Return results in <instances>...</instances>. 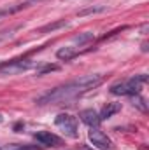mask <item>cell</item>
<instances>
[{
  "label": "cell",
  "mask_w": 149,
  "mask_h": 150,
  "mask_svg": "<svg viewBox=\"0 0 149 150\" xmlns=\"http://www.w3.org/2000/svg\"><path fill=\"white\" fill-rule=\"evenodd\" d=\"M104 82V75L102 74H90L82 75L79 79H74L63 86H58L44 94H40L39 98H35L37 105H60L65 101H70L77 96L88 93L90 89H95L97 86H100Z\"/></svg>",
  "instance_id": "1"
},
{
  "label": "cell",
  "mask_w": 149,
  "mask_h": 150,
  "mask_svg": "<svg viewBox=\"0 0 149 150\" xmlns=\"http://www.w3.org/2000/svg\"><path fill=\"white\" fill-rule=\"evenodd\" d=\"M146 80H148V75L146 74L133 75V77H130L125 82H117V84L111 86V93L116 94V96H133V94H139L140 87H142V84H146Z\"/></svg>",
  "instance_id": "2"
},
{
  "label": "cell",
  "mask_w": 149,
  "mask_h": 150,
  "mask_svg": "<svg viewBox=\"0 0 149 150\" xmlns=\"http://www.w3.org/2000/svg\"><path fill=\"white\" fill-rule=\"evenodd\" d=\"M37 67V61L32 59H12V61H5L0 63V75H18L23 72H28L32 68Z\"/></svg>",
  "instance_id": "3"
},
{
  "label": "cell",
  "mask_w": 149,
  "mask_h": 150,
  "mask_svg": "<svg viewBox=\"0 0 149 150\" xmlns=\"http://www.w3.org/2000/svg\"><path fill=\"white\" fill-rule=\"evenodd\" d=\"M54 126L69 138H77L79 131H77V119L70 113H60L54 119Z\"/></svg>",
  "instance_id": "4"
},
{
  "label": "cell",
  "mask_w": 149,
  "mask_h": 150,
  "mask_svg": "<svg viewBox=\"0 0 149 150\" xmlns=\"http://www.w3.org/2000/svg\"><path fill=\"white\" fill-rule=\"evenodd\" d=\"M88 138H90V142H91V145H93L95 149H98V150H114V145H112L111 138H109L102 129H98V127H91L90 133H88Z\"/></svg>",
  "instance_id": "5"
},
{
  "label": "cell",
  "mask_w": 149,
  "mask_h": 150,
  "mask_svg": "<svg viewBox=\"0 0 149 150\" xmlns=\"http://www.w3.org/2000/svg\"><path fill=\"white\" fill-rule=\"evenodd\" d=\"M34 138H35V142H37L39 145H44V147H60L63 143L62 138L56 136L51 131H37L34 134Z\"/></svg>",
  "instance_id": "6"
},
{
  "label": "cell",
  "mask_w": 149,
  "mask_h": 150,
  "mask_svg": "<svg viewBox=\"0 0 149 150\" xmlns=\"http://www.w3.org/2000/svg\"><path fill=\"white\" fill-rule=\"evenodd\" d=\"M40 2H42V0H21V2H16V4H12V5H7V7L0 9V18L12 16V14H16V12H19V11H23V9H28V7H32V5H37Z\"/></svg>",
  "instance_id": "7"
},
{
  "label": "cell",
  "mask_w": 149,
  "mask_h": 150,
  "mask_svg": "<svg viewBox=\"0 0 149 150\" xmlns=\"http://www.w3.org/2000/svg\"><path fill=\"white\" fill-rule=\"evenodd\" d=\"M79 117H81V120H82L86 126H90V127H98V124L102 122V120H100V117H98V113L95 112L93 108L82 110V112L79 113Z\"/></svg>",
  "instance_id": "8"
},
{
  "label": "cell",
  "mask_w": 149,
  "mask_h": 150,
  "mask_svg": "<svg viewBox=\"0 0 149 150\" xmlns=\"http://www.w3.org/2000/svg\"><path fill=\"white\" fill-rule=\"evenodd\" d=\"M77 54H79V49L75 45H65V47H60L56 51V58L62 59V61H70V59H74Z\"/></svg>",
  "instance_id": "9"
},
{
  "label": "cell",
  "mask_w": 149,
  "mask_h": 150,
  "mask_svg": "<svg viewBox=\"0 0 149 150\" xmlns=\"http://www.w3.org/2000/svg\"><path fill=\"white\" fill-rule=\"evenodd\" d=\"M119 110H121V103H107L102 108V112L98 113V117H100V120H107V119H111L112 115H116Z\"/></svg>",
  "instance_id": "10"
},
{
  "label": "cell",
  "mask_w": 149,
  "mask_h": 150,
  "mask_svg": "<svg viewBox=\"0 0 149 150\" xmlns=\"http://www.w3.org/2000/svg\"><path fill=\"white\" fill-rule=\"evenodd\" d=\"M93 40H95V33L93 32H82L77 37H74V45L79 49V47H82V45H86V44H90Z\"/></svg>",
  "instance_id": "11"
},
{
  "label": "cell",
  "mask_w": 149,
  "mask_h": 150,
  "mask_svg": "<svg viewBox=\"0 0 149 150\" xmlns=\"http://www.w3.org/2000/svg\"><path fill=\"white\" fill-rule=\"evenodd\" d=\"M21 28V25H16V26H11V28H5V30H0V42L7 40V38H12L14 33Z\"/></svg>",
  "instance_id": "12"
},
{
  "label": "cell",
  "mask_w": 149,
  "mask_h": 150,
  "mask_svg": "<svg viewBox=\"0 0 149 150\" xmlns=\"http://www.w3.org/2000/svg\"><path fill=\"white\" fill-rule=\"evenodd\" d=\"M69 23L67 21H58V23H53V25H46L44 28H40L39 32L40 33H46V32H54V30H58V28H63V26H67Z\"/></svg>",
  "instance_id": "13"
},
{
  "label": "cell",
  "mask_w": 149,
  "mask_h": 150,
  "mask_svg": "<svg viewBox=\"0 0 149 150\" xmlns=\"http://www.w3.org/2000/svg\"><path fill=\"white\" fill-rule=\"evenodd\" d=\"M133 105H135L137 108H140L142 112L148 110V107H146V100H144L140 94H133Z\"/></svg>",
  "instance_id": "14"
},
{
  "label": "cell",
  "mask_w": 149,
  "mask_h": 150,
  "mask_svg": "<svg viewBox=\"0 0 149 150\" xmlns=\"http://www.w3.org/2000/svg\"><path fill=\"white\" fill-rule=\"evenodd\" d=\"M105 7H91V9H86V11H81L79 16H86V14H91V12H102Z\"/></svg>",
  "instance_id": "15"
},
{
  "label": "cell",
  "mask_w": 149,
  "mask_h": 150,
  "mask_svg": "<svg viewBox=\"0 0 149 150\" xmlns=\"http://www.w3.org/2000/svg\"><path fill=\"white\" fill-rule=\"evenodd\" d=\"M53 70H58V67H54V65H47V67H44V68L39 72V75H44L46 72H53Z\"/></svg>",
  "instance_id": "16"
},
{
  "label": "cell",
  "mask_w": 149,
  "mask_h": 150,
  "mask_svg": "<svg viewBox=\"0 0 149 150\" xmlns=\"http://www.w3.org/2000/svg\"><path fill=\"white\" fill-rule=\"evenodd\" d=\"M14 150H40L37 145H23V147H16Z\"/></svg>",
  "instance_id": "17"
},
{
  "label": "cell",
  "mask_w": 149,
  "mask_h": 150,
  "mask_svg": "<svg viewBox=\"0 0 149 150\" xmlns=\"http://www.w3.org/2000/svg\"><path fill=\"white\" fill-rule=\"evenodd\" d=\"M74 150H88L86 147H79V149H74Z\"/></svg>",
  "instance_id": "18"
},
{
  "label": "cell",
  "mask_w": 149,
  "mask_h": 150,
  "mask_svg": "<svg viewBox=\"0 0 149 150\" xmlns=\"http://www.w3.org/2000/svg\"><path fill=\"white\" fill-rule=\"evenodd\" d=\"M0 122H2V115H0Z\"/></svg>",
  "instance_id": "19"
}]
</instances>
